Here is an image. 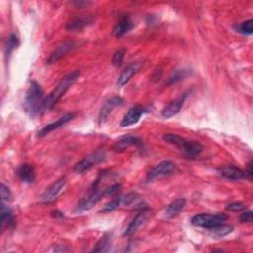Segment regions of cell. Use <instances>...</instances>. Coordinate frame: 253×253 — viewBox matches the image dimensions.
<instances>
[{
    "mask_svg": "<svg viewBox=\"0 0 253 253\" xmlns=\"http://www.w3.org/2000/svg\"><path fill=\"white\" fill-rule=\"evenodd\" d=\"M79 75H80L79 70H74V71L66 74L59 81V83L56 85V87L44 98L42 106L41 108V113H44V112L50 110L61 99V97L66 93V91L74 84V82L77 80Z\"/></svg>",
    "mask_w": 253,
    "mask_h": 253,
    "instance_id": "cell-1",
    "label": "cell"
},
{
    "mask_svg": "<svg viewBox=\"0 0 253 253\" xmlns=\"http://www.w3.org/2000/svg\"><path fill=\"white\" fill-rule=\"evenodd\" d=\"M162 138L164 141L178 147L188 158H194L203 151V145L200 142L187 140L175 133H166Z\"/></svg>",
    "mask_w": 253,
    "mask_h": 253,
    "instance_id": "cell-2",
    "label": "cell"
},
{
    "mask_svg": "<svg viewBox=\"0 0 253 253\" xmlns=\"http://www.w3.org/2000/svg\"><path fill=\"white\" fill-rule=\"evenodd\" d=\"M44 93L40 84L33 80L29 87V90L26 95L25 99V109L26 111L32 116L35 117L36 115L41 113V108L42 106L44 100Z\"/></svg>",
    "mask_w": 253,
    "mask_h": 253,
    "instance_id": "cell-3",
    "label": "cell"
},
{
    "mask_svg": "<svg viewBox=\"0 0 253 253\" xmlns=\"http://www.w3.org/2000/svg\"><path fill=\"white\" fill-rule=\"evenodd\" d=\"M120 189H121V185L118 183L108 186L102 190H99L98 188L93 189V191L87 197H84L78 202L76 206V211H84L92 209L103 197L113 195L119 192Z\"/></svg>",
    "mask_w": 253,
    "mask_h": 253,
    "instance_id": "cell-4",
    "label": "cell"
},
{
    "mask_svg": "<svg viewBox=\"0 0 253 253\" xmlns=\"http://www.w3.org/2000/svg\"><path fill=\"white\" fill-rule=\"evenodd\" d=\"M227 219V215L224 213L209 214V213H200L196 214L191 218V223L197 227H204L206 229L215 226L217 224L223 223Z\"/></svg>",
    "mask_w": 253,
    "mask_h": 253,
    "instance_id": "cell-5",
    "label": "cell"
},
{
    "mask_svg": "<svg viewBox=\"0 0 253 253\" xmlns=\"http://www.w3.org/2000/svg\"><path fill=\"white\" fill-rule=\"evenodd\" d=\"M106 158V153L103 150H97L88 156L84 157L74 165V172L81 174L86 170L92 168L94 165L101 163Z\"/></svg>",
    "mask_w": 253,
    "mask_h": 253,
    "instance_id": "cell-6",
    "label": "cell"
},
{
    "mask_svg": "<svg viewBox=\"0 0 253 253\" xmlns=\"http://www.w3.org/2000/svg\"><path fill=\"white\" fill-rule=\"evenodd\" d=\"M177 170V165L171 161V160H163L156 164L153 168L150 169V171L147 173L146 180L152 181L156 178H161L165 176H169Z\"/></svg>",
    "mask_w": 253,
    "mask_h": 253,
    "instance_id": "cell-7",
    "label": "cell"
},
{
    "mask_svg": "<svg viewBox=\"0 0 253 253\" xmlns=\"http://www.w3.org/2000/svg\"><path fill=\"white\" fill-rule=\"evenodd\" d=\"M66 182H67L66 177H60L55 182H53L42 195V198H41L42 202L50 203V202L54 201L57 198V196L60 194V192L63 189V187L65 186Z\"/></svg>",
    "mask_w": 253,
    "mask_h": 253,
    "instance_id": "cell-8",
    "label": "cell"
},
{
    "mask_svg": "<svg viewBox=\"0 0 253 253\" xmlns=\"http://www.w3.org/2000/svg\"><path fill=\"white\" fill-rule=\"evenodd\" d=\"M76 46V42L74 41H66L62 42L59 46L56 47L52 51V53L49 55V57L46 60L47 64H53L60 60L62 57H64L66 54H68L74 47Z\"/></svg>",
    "mask_w": 253,
    "mask_h": 253,
    "instance_id": "cell-9",
    "label": "cell"
},
{
    "mask_svg": "<svg viewBox=\"0 0 253 253\" xmlns=\"http://www.w3.org/2000/svg\"><path fill=\"white\" fill-rule=\"evenodd\" d=\"M129 146H135V147H142L143 141L138 136L132 135V134H126L121 137H119L114 145L115 150L117 151H123L126 149Z\"/></svg>",
    "mask_w": 253,
    "mask_h": 253,
    "instance_id": "cell-10",
    "label": "cell"
},
{
    "mask_svg": "<svg viewBox=\"0 0 253 253\" xmlns=\"http://www.w3.org/2000/svg\"><path fill=\"white\" fill-rule=\"evenodd\" d=\"M217 172L221 177L232 181H238L245 178V172L232 164L219 166L217 168Z\"/></svg>",
    "mask_w": 253,
    "mask_h": 253,
    "instance_id": "cell-11",
    "label": "cell"
},
{
    "mask_svg": "<svg viewBox=\"0 0 253 253\" xmlns=\"http://www.w3.org/2000/svg\"><path fill=\"white\" fill-rule=\"evenodd\" d=\"M123 102H124L123 98H121V97H119V96H115V97H112V98H110L109 100H107V101L103 104V106H102V108H101V110H100V112H99L98 123H99L100 125L104 124V123L106 122L108 116L110 115V113H111L117 106L121 105Z\"/></svg>",
    "mask_w": 253,
    "mask_h": 253,
    "instance_id": "cell-12",
    "label": "cell"
},
{
    "mask_svg": "<svg viewBox=\"0 0 253 253\" xmlns=\"http://www.w3.org/2000/svg\"><path fill=\"white\" fill-rule=\"evenodd\" d=\"M142 66V62L141 61H135V62H132L130 63L129 65H127L122 72L121 74L119 75L118 77V80H117V85L119 87H122L124 85H126L129 80L130 78L138 72V70L141 68Z\"/></svg>",
    "mask_w": 253,
    "mask_h": 253,
    "instance_id": "cell-13",
    "label": "cell"
},
{
    "mask_svg": "<svg viewBox=\"0 0 253 253\" xmlns=\"http://www.w3.org/2000/svg\"><path fill=\"white\" fill-rule=\"evenodd\" d=\"M188 93H189V91L184 93L183 95H181L178 99H176L174 101H171L166 107H164L161 111L162 117L168 119V118H171V117L175 116L176 114H178L180 112V110L182 109V107H183V104H184V102H185V100L188 96L187 95Z\"/></svg>",
    "mask_w": 253,
    "mask_h": 253,
    "instance_id": "cell-14",
    "label": "cell"
},
{
    "mask_svg": "<svg viewBox=\"0 0 253 253\" xmlns=\"http://www.w3.org/2000/svg\"><path fill=\"white\" fill-rule=\"evenodd\" d=\"M144 113V110L142 107L140 106H133L131 107L124 116V118L122 119L120 126L125 127V126H129L131 125L136 124L140 117L142 116V114Z\"/></svg>",
    "mask_w": 253,
    "mask_h": 253,
    "instance_id": "cell-15",
    "label": "cell"
},
{
    "mask_svg": "<svg viewBox=\"0 0 253 253\" xmlns=\"http://www.w3.org/2000/svg\"><path fill=\"white\" fill-rule=\"evenodd\" d=\"M75 114L74 113H67L65 114L63 117L59 118L57 121L53 122V123H50L48 125H46L45 126H43L40 131H39V136L40 137H43L45 136L46 134H48L50 131L60 127V126H63L65 124H67L68 122H70L73 118H74Z\"/></svg>",
    "mask_w": 253,
    "mask_h": 253,
    "instance_id": "cell-16",
    "label": "cell"
},
{
    "mask_svg": "<svg viewBox=\"0 0 253 253\" xmlns=\"http://www.w3.org/2000/svg\"><path fill=\"white\" fill-rule=\"evenodd\" d=\"M134 24L130 17L128 15H125L121 18V20L116 24V26L113 29V35L116 38H121L126 33H128L132 28Z\"/></svg>",
    "mask_w": 253,
    "mask_h": 253,
    "instance_id": "cell-17",
    "label": "cell"
},
{
    "mask_svg": "<svg viewBox=\"0 0 253 253\" xmlns=\"http://www.w3.org/2000/svg\"><path fill=\"white\" fill-rule=\"evenodd\" d=\"M148 217V211L147 208L141 210V211L132 219V221L128 224V226L124 231L125 236H130L132 235L147 219Z\"/></svg>",
    "mask_w": 253,
    "mask_h": 253,
    "instance_id": "cell-18",
    "label": "cell"
},
{
    "mask_svg": "<svg viewBox=\"0 0 253 253\" xmlns=\"http://www.w3.org/2000/svg\"><path fill=\"white\" fill-rule=\"evenodd\" d=\"M18 178L25 183H33L36 178V172L31 164L24 163L20 165L16 171Z\"/></svg>",
    "mask_w": 253,
    "mask_h": 253,
    "instance_id": "cell-19",
    "label": "cell"
},
{
    "mask_svg": "<svg viewBox=\"0 0 253 253\" xmlns=\"http://www.w3.org/2000/svg\"><path fill=\"white\" fill-rule=\"evenodd\" d=\"M185 206H186V200L183 199V198H180V199H177V200L173 201L165 209L166 217L172 218V217L177 216L183 211Z\"/></svg>",
    "mask_w": 253,
    "mask_h": 253,
    "instance_id": "cell-20",
    "label": "cell"
},
{
    "mask_svg": "<svg viewBox=\"0 0 253 253\" xmlns=\"http://www.w3.org/2000/svg\"><path fill=\"white\" fill-rule=\"evenodd\" d=\"M0 223H1V229L3 230L6 226L13 228L15 226V219L13 217V212L12 210L5 206L4 202H2L1 204V219H0Z\"/></svg>",
    "mask_w": 253,
    "mask_h": 253,
    "instance_id": "cell-21",
    "label": "cell"
},
{
    "mask_svg": "<svg viewBox=\"0 0 253 253\" xmlns=\"http://www.w3.org/2000/svg\"><path fill=\"white\" fill-rule=\"evenodd\" d=\"M208 230H209V233L213 237H223V236L229 234L230 232H232L233 226L220 223L215 226L208 228Z\"/></svg>",
    "mask_w": 253,
    "mask_h": 253,
    "instance_id": "cell-22",
    "label": "cell"
},
{
    "mask_svg": "<svg viewBox=\"0 0 253 253\" xmlns=\"http://www.w3.org/2000/svg\"><path fill=\"white\" fill-rule=\"evenodd\" d=\"M111 246V236L108 233H105L99 241L96 243L92 252H107Z\"/></svg>",
    "mask_w": 253,
    "mask_h": 253,
    "instance_id": "cell-23",
    "label": "cell"
},
{
    "mask_svg": "<svg viewBox=\"0 0 253 253\" xmlns=\"http://www.w3.org/2000/svg\"><path fill=\"white\" fill-rule=\"evenodd\" d=\"M191 73V70L189 69H180V70H176L174 71L171 76L166 80V84L167 85H173L175 83H178L179 81L183 80L185 77H187L189 74Z\"/></svg>",
    "mask_w": 253,
    "mask_h": 253,
    "instance_id": "cell-24",
    "label": "cell"
},
{
    "mask_svg": "<svg viewBox=\"0 0 253 253\" xmlns=\"http://www.w3.org/2000/svg\"><path fill=\"white\" fill-rule=\"evenodd\" d=\"M19 45V40L18 38L15 36V35H11L8 39H7V42H6V45H5V56H9L12 51L17 48V46Z\"/></svg>",
    "mask_w": 253,
    "mask_h": 253,
    "instance_id": "cell-25",
    "label": "cell"
},
{
    "mask_svg": "<svg viewBox=\"0 0 253 253\" xmlns=\"http://www.w3.org/2000/svg\"><path fill=\"white\" fill-rule=\"evenodd\" d=\"M122 203V196L116 197L113 200H111L110 202H108L107 204H105V206L102 208V210L100 211L103 213H107V212H111L113 211H115L116 209L119 208V206Z\"/></svg>",
    "mask_w": 253,
    "mask_h": 253,
    "instance_id": "cell-26",
    "label": "cell"
},
{
    "mask_svg": "<svg viewBox=\"0 0 253 253\" xmlns=\"http://www.w3.org/2000/svg\"><path fill=\"white\" fill-rule=\"evenodd\" d=\"M235 29L241 33V34H246V35H251L253 32V20H247L235 27Z\"/></svg>",
    "mask_w": 253,
    "mask_h": 253,
    "instance_id": "cell-27",
    "label": "cell"
},
{
    "mask_svg": "<svg viewBox=\"0 0 253 253\" xmlns=\"http://www.w3.org/2000/svg\"><path fill=\"white\" fill-rule=\"evenodd\" d=\"M88 21L86 20H83V19H75L71 22H69L68 24H66V29L67 30H70V31H74V30H80L82 29L83 27H85L87 24Z\"/></svg>",
    "mask_w": 253,
    "mask_h": 253,
    "instance_id": "cell-28",
    "label": "cell"
},
{
    "mask_svg": "<svg viewBox=\"0 0 253 253\" xmlns=\"http://www.w3.org/2000/svg\"><path fill=\"white\" fill-rule=\"evenodd\" d=\"M124 55H125V49L124 48H121L119 49L118 51L115 52V54L113 55V58H112V63L114 66H121L122 63H123V59H124Z\"/></svg>",
    "mask_w": 253,
    "mask_h": 253,
    "instance_id": "cell-29",
    "label": "cell"
},
{
    "mask_svg": "<svg viewBox=\"0 0 253 253\" xmlns=\"http://www.w3.org/2000/svg\"><path fill=\"white\" fill-rule=\"evenodd\" d=\"M245 208H246V206L242 202H233V203H230L226 206V210L232 211H241V210H244Z\"/></svg>",
    "mask_w": 253,
    "mask_h": 253,
    "instance_id": "cell-30",
    "label": "cell"
},
{
    "mask_svg": "<svg viewBox=\"0 0 253 253\" xmlns=\"http://www.w3.org/2000/svg\"><path fill=\"white\" fill-rule=\"evenodd\" d=\"M1 197H2V202H5V201L8 202L12 198L10 189L7 186H5L3 183L1 184Z\"/></svg>",
    "mask_w": 253,
    "mask_h": 253,
    "instance_id": "cell-31",
    "label": "cell"
},
{
    "mask_svg": "<svg viewBox=\"0 0 253 253\" xmlns=\"http://www.w3.org/2000/svg\"><path fill=\"white\" fill-rule=\"evenodd\" d=\"M136 200V194L134 193H128L122 197V203L125 205H130Z\"/></svg>",
    "mask_w": 253,
    "mask_h": 253,
    "instance_id": "cell-32",
    "label": "cell"
},
{
    "mask_svg": "<svg viewBox=\"0 0 253 253\" xmlns=\"http://www.w3.org/2000/svg\"><path fill=\"white\" fill-rule=\"evenodd\" d=\"M252 211H244L242 212L240 215H239V220L240 222H247V223H250L252 222Z\"/></svg>",
    "mask_w": 253,
    "mask_h": 253,
    "instance_id": "cell-33",
    "label": "cell"
},
{
    "mask_svg": "<svg viewBox=\"0 0 253 253\" xmlns=\"http://www.w3.org/2000/svg\"><path fill=\"white\" fill-rule=\"evenodd\" d=\"M245 177H248L249 180L252 179L253 177V166H252V160H250L246 166L245 169Z\"/></svg>",
    "mask_w": 253,
    "mask_h": 253,
    "instance_id": "cell-34",
    "label": "cell"
},
{
    "mask_svg": "<svg viewBox=\"0 0 253 253\" xmlns=\"http://www.w3.org/2000/svg\"><path fill=\"white\" fill-rule=\"evenodd\" d=\"M74 4L77 5V6H79V7H81L82 5H87L88 2H85V1H77V2H74Z\"/></svg>",
    "mask_w": 253,
    "mask_h": 253,
    "instance_id": "cell-35",
    "label": "cell"
}]
</instances>
